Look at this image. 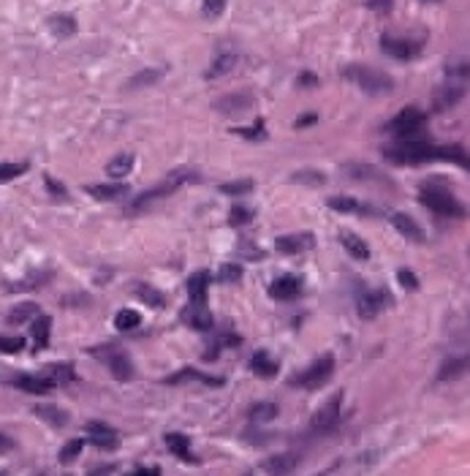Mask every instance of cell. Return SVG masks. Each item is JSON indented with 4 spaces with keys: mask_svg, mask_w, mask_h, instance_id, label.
<instances>
[{
    "mask_svg": "<svg viewBox=\"0 0 470 476\" xmlns=\"http://www.w3.org/2000/svg\"><path fill=\"white\" fill-rule=\"evenodd\" d=\"M386 161L392 164H429V161H452V164H462L465 150L462 147H435L429 142H419V139H400L397 144L383 150Z\"/></svg>",
    "mask_w": 470,
    "mask_h": 476,
    "instance_id": "cell-1",
    "label": "cell"
},
{
    "mask_svg": "<svg viewBox=\"0 0 470 476\" xmlns=\"http://www.w3.org/2000/svg\"><path fill=\"white\" fill-rule=\"evenodd\" d=\"M470 90V52H456L443 65V85L432 95V107L443 109L454 107L462 95Z\"/></svg>",
    "mask_w": 470,
    "mask_h": 476,
    "instance_id": "cell-2",
    "label": "cell"
},
{
    "mask_svg": "<svg viewBox=\"0 0 470 476\" xmlns=\"http://www.w3.org/2000/svg\"><path fill=\"white\" fill-rule=\"evenodd\" d=\"M343 77L370 95H386V92L395 90V79L378 68H370V65H346Z\"/></svg>",
    "mask_w": 470,
    "mask_h": 476,
    "instance_id": "cell-3",
    "label": "cell"
},
{
    "mask_svg": "<svg viewBox=\"0 0 470 476\" xmlns=\"http://www.w3.org/2000/svg\"><path fill=\"white\" fill-rule=\"evenodd\" d=\"M198 180V174L193 169H174V171H169L166 177L161 180V183L155 185V188H150V191H144L139 199H134L131 204H128V213H137V210H144L150 201L155 199H164V196H169V194H174L180 185L185 183H196Z\"/></svg>",
    "mask_w": 470,
    "mask_h": 476,
    "instance_id": "cell-4",
    "label": "cell"
},
{
    "mask_svg": "<svg viewBox=\"0 0 470 476\" xmlns=\"http://www.w3.org/2000/svg\"><path fill=\"white\" fill-rule=\"evenodd\" d=\"M419 201L424 204L427 210H432L435 216L443 218H459L465 216V207L456 201V196H452L446 188L440 185H424L422 194H419Z\"/></svg>",
    "mask_w": 470,
    "mask_h": 476,
    "instance_id": "cell-5",
    "label": "cell"
},
{
    "mask_svg": "<svg viewBox=\"0 0 470 476\" xmlns=\"http://www.w3.org/2000/svg\"><path fill=\"white\" fill-rule=\"evenodd\" d=\"M92 356H98L101 362H107V368L112 370V376L117 379V381H131L137 373H134V362H131V356L117 349V346H95L90 349Z\"/></svg>",
    "mask_w": 470,
    "mask_h": 476,
    "instance_id": "cell-6",
    "label": "cell"
},
{
    "mask_svg": "<svg viewBox=\"0 0 470 476\" xmlns=\"http://www.w3.org/2000/svg\"><path fill=\"white\" fill-rule=\"evenodd\" d=\"M332 373H334V356L326 354V356L316 359L313 365H307L297 379H291L289 384L299 386V389H321V386L332 379Z\"/></svg>",
    "mask_w": 470,
    "mask_h": 476,
    "instance_id": "cell-7",
    "label": "cell"
},
{
    "mask_svg": "<svg viewBox=\"0 0 470 476\" xmlns=\"http://www.w3.org/2000/svg\"><path fill=\"white\" fill-rule=\"evenodd\" d=\"M427 123V115L422 112L419 107H408L402 109L400 115H395L389 123H386V131L389 134H395L400 139H413Z\"/></svg>",
    "mask_w": 470,
    "mask_h": 476,
    "instance_id": "cell-8",
    "label": "cell"
},
{
    "mask_svg": "<svg viewBox=\"0 0 470 476\" xmlns=\"http://www.w3.org/2000/svg\"><path fill=\"white\" fill-rule=\"evenodd\" d=\"M380 49L395 58V60H413L422 49H424V41L422 38H402V36H392V33H383L380 36Z\"/></svg>",
    "mask_w": 470,
    "mask_h": 476,
    "instance_id": "cell-9",
    "label": "cell"
},
{
    "mask_svg": "<svg viewBox=\"0 0 470 476\" xmlns=\"http://www.w3.org/2000/svg\"><path fill=\"white\" fill-rule=\"evenodd\" d=\"M389 302H392V297L383 289H359V294H356V313L362 319H375Z\"/></svg>",
    "mask_w": 470,
    "mask_h": 476,
    "instance_id": "cell-10",
    "label": "cell"
},
{
    "mask_svg": "<svg viewBox=\"0 0 470 476\" xmlns=\"http://www.w3.org/2000/svg\"><path fill=\"white\" fill-rule=\"evenodd\" d=\"M85 433H87V441L92 446H98V449H104V452H114L120 446V433L104 425V422H87Z\"/></svg>",
    "mask_w": 470,
    "mask_h": 476,
    "instance_id": "cell-11",
    "label": "cell"
},
{
    "mask_svg": "<svg viewBox=\"0 0 470 476\" xmlns=\"http://www.w3.org/2000/svg\"><path fill=\"white\" fill-rule=\"evenodd\" d=\"M340 406H343V392L332 395V398L321 406L319 411H316V416H313V422H310V428L316 433L332 430L334 425H337V416H340Z\"/></svg>",
    "mask_w": 470,
    "mask_h": 476,
    "instance_id": "cell-12",
    "label": "cell"
},
{
    "mask_svg": "<svg viewBox=\"0 0 470 476\" xmlns=\"http://www.w3.org/2000/svg\"><path fill=\"white\" fill-rule=\"evenodd\" d=\"M316 245V237L310 231H299V234H280L274 240V250L283 253V256H297V253H304Z\"/></svg>",
    "mask_w": 470,
    "mask_h": 476,
    "instance_id": "cell-13",
    "label": "cell"
},
{
    "mask_svg": "<svg viewBox=\"0 0 470 476\" xmlns=\"http://www.w3.org/2000/svg\"><path fill=\"white\" fill-rule=\"evenodd\" d=\"M250 107H253V95H247V92H228V95H220L213 101V109L220 115H242Z\"/></svg>",
    "mask_w": 470,
    "mask_h": 476,
    "instance_id": "cell-14",
    "label": "cell"
},
{
    "mask_svg": "<svg viewBox=\"0 0 470 476\" xmlns=\"http://www.w3.org/2000/svg\"><path fill=\"white\" fill-rule=\"evenodd\" d=\"M9 384L22 389V392H28V395H46V392H52V389L58 386L46 373H41V376H25V373H19Z\"/></svg>",
    "mask_w": 470,
    "mask_h": 476,
    "instance_id": "cell-15",
    "label": "cell"
},
{
    "mask_svg": "<svg viewBox=\"0 0 470 476\" xmlns=\"http://www.w3.org/2000/svg\"><path fill=\"white\" fill-rule=\"evenodd\" d=\"M180 319L188 324V327L198 329V332H210V329H213V313L207 310V305H196V302H191V305L182 310Z\"/></svg>",
    "mask_w": 470,
    "mask_h": 476,
    "instance_id": "cell-16",
    "label": "cell"
},
{
    "mask_svg": "<svg viewBox=\"0 0 470 476\" xmlns=\"http://www.w3.org/2000/svg\"><path fill=\"white\" fill-rule=\"evenodd\" d=\"M188 381H201V384H210V386L223 384V379H218V376H207V373H201V370H196V368H182V370H177L174 376L164 379V384H169V386L188 384Z\"/></svg>",
    "mask_w": 470,
    "mask_h": 476,
    "instance_id": "cell-17",
    "label": "cell"
},
{
    "mask_svg": "<svg viewBox=\"0 0 470 476\" xmlns=\"http://www.w3.org/2000/svg\"><path fill=\"white\" fill-rule=\"evenodd\" d=\"M392 226H395L405 240H410V243H424V229H422L419 221L410 218L408 213H395V216H392Z\"/></svg>",
    "mask_w": 470,
    "mask_h": 476,
    "instance_id": "cell-18",
    "label": "cell"
},
{
    "mask_svg": "<svg viewBox=\"0 0 470 476\" xmlns=\"http://www.w3.org/2000/svg\"><path fill=\"white\" fill-rule=\"evenodd\" d=\"M269 294H272L274 300H294V297H299L302 294V277L299 275H283L277 277L272 286H269Z\"/></svg>",
    "mask_w": 470,
    "mask_h": 476,
    "instance_id": "cell-19",
    "label": "cell"
},
{
    "mask_svg": "<svg viewBox=\"0 0 470 476\" xmlns=\"http://www.w3.org/2000/svg\"><path fill=\"white\" fill-rule=\"evenodd\" d=\"M470 373V354H462V356H449L438 370V381H454L459 376Z\"/></svg>",
    "mask_w": 470,
    "mask_h": 476,
    "instance_id": "cell-20",
    "label": "cell"
},
{
    "mask_svg": "<svg viewBox=\"0 0 470 476\" xmlns=\"http://www.w3.org/2000/svg\"><path fill=\"white\" fill-rule=\"evenodd\" d=\"M207 286H210V273H207V270H198V273H193V275L188 277L185 289H188L191 302H196V305H207Z\"/></svg>",
    "mask_w": 470,
    "mask_h": 476,
    "instance_id": "cell-21",
    "label": "cell"
},
{
    "mask_svg": "<svg viewBox=\"0 0 470 476\" xmlns=\"http://www.w3.org/2000/svg\"><path fill=\"white\" fill-rule=\"evenodd\" d=\"M164 441H166L169 452L177 458V460H185V462H198V458L191 452V441L182 435V433H166L164 435Z\"/></svg>",
    "mask_w": 470,
    "mask_h": 476,
    "instance_id": "cell-22",
    "label": "cell"
},
{
    "mask_svg": "<svg viewBox=\"0 0 470 476\" xmlns=\"http://www.w3.org/2000/svg\"><path fill=\"white\" fill-rule=\"evenodd\" d=\"M85 191L90 194L92 199L112 201V199H120V196H125V194H128V185L125 183H98V185H87Z\"/></svg>",
    "mask_w": 470,
    "mask_h": 476,
    "instance_id": "cell-23",
    "label": "cell"
},
{
    "mask_svg": "<svg viewBox=\"0 0 470 476\" xmlns=\"http://www.w3.org/2000/svg\"><path fill=\"white\" fill-rule=\"evenodd\" d=\"M277 362H274L272 356H269V351H264V349H258L253 356H250V370L256 373L258 379H274L277 376Z\"/></svg>",
    "mask_w": 470,
    "mask_h": 476,
    "instance_id": "cell-24",
    "label": "cell"
},
{
    "mask_svg": "<svg viewBox=\"0 0 470 476\" xmlns=\"http://www.w3.org/2000/svg\"><path fill=\"white\" fill-rule=\"evenodd\" d=\"M297 465H299V458L294 452H283V455L269 458V460L261 465V471H267V474H291Z\"/></svg>",
    "mask_w": 470,
    "mask_h": 476,
    "instance_id": "cell-25",
    "label": "cell"
},
{
    "mask_svg": "<svg viewBox=\"0 0 470 476\" xmlns=\"http://www.w3.org/2000/svg\"><path fill=\"white\" fill-rule=\"evenodd\" d=\"M46 28L55 38H71L76 33V19L71 14H52L46 19Z\"/></svg>",
    "mask_w": 470,
    "mask_h": 476,
    "instance_id": "cell-26",
    "label": "cell"
},
{
    "mask_svg": "<svg viewBox=\"0 0 470 476\" xmlns=\"http://www.w3.org/2000/svg\"><path fill=\"white\" fill-rule=\"evenodd\" d=\"M49 329H52V319L49 316H36L31 322V338L36 351H44L49 346Z\"/></svg>",
    "mask_w": 470,
    "mask_h": 476,
    "instance_id": "cell-27",
    "label": "cell"
},
{
    "mask_svg": "<svg viewBox=\"0 0 470 476\" xmlns=\"http://www.w3.org/2000/svg\"><path fill=\"white\" fill-rule=\"evenodd\" d=\"M134 294H137L144 305L166 307V294L158 292V289H155V286H150V283H137V286H134Z\"/></svg>",
    "mask_w": 470,
    "mask_h": 476,
    "instance_id": "cell-28",
    "label": "cell"
},
{
    "mask_svg": "<svg viewBox=\"0 0 470 476\" xmlns=\"http://www.w3.org/2000/svg\"><path fill=\"white\" fill-rule=\"evenodd\" d=\"M340 243H343V248L348 250L353 259H359V261H367V259H370V248H367V243H364V240H359L356 234H351V231H343V234H340Z\"/></svg>",
    "mask_w": 470,
    "mask_h": 476,
    "instance_id": "cell-29",
    "label": "cell"
},
{
    "mask_svg": "<svg viewBox=\"0 0 470 476\" xmlns=\"http://www.w3.org/2000/svg\"><path fill=\"white\" fill-rule=\"evenodd\" d=\"M46 280H49V273H36V275H31V277H22V280H16V283H6L3 286V292L9 294H16V292H31V289H38V286H44Z\"/></svg>",
    "mask_w": 470,
    "mask_h": 476,
    "instance_id": "cell-30",
    "label": "cell"
},
{
    "mask_svg": "<svg viewBox=\"0 0 470 476\" xmlns=\"http://www.w3.org/2000/svg\"><path fill=\"white\" fill-rule=\"evenodd\" d=\"M33 414H38V419H44L46 425H52V428H65L68 425V414L63 408H58V406H36Z\"/></svg>",
    "mask_w": 470,
    "mask_h": 476,
    "instance_id": "cell-31",
    "label": "cell"
},
{
    "mask_svg": "<svg viewBox=\"0 0 470 476\" xmlns=\"http://www.w3.org/2000/svg\"><path fill=\"white\" fill-rule=\"evenodd\" d=\"M134 169V153H120L117 158H112L107 164V174L109 177H114V180H120L125 174H131Z\"/></svg>",
    "mask_w": 470,
    "mask_h": 476,
    "instance_id": "cell-32",
    "label": "cell"
},
{
    "mask_svg": "<svg viewBox=\"0 0 470 476\" xmlns=\"http://www.w3.org/2000/svg\"><path fill=\"white\" fill-rule=\"evenodd\" d=\"M346 171H348V177L353 180H373V183H389L378 169H373V166H367V164H346Z\"/></svg>",
    "mask_w": 470,
    "mask_h": 476,
    "instance_id": "cell-33",
    "label": "cell"
},
{
    "mask_svg": "<svg viewBox=\"0 0 470 476\" xmlns=\"http://www.w3.org/2000/svg\"><path fill=\"white\" fill-rule=\"evenodd\" d=\"M234 63H237V55H234V52H223V55H218V58H215L213 65L207 68V74H204V77L207 79L223 77V74H228V71L234 68Z\"/></svg>",
    "mask_w": 470,
    "mask_h": 476,
    "instance_id": "cell-34",
    "label": "cell"
},
{
    "mask_svg": "<svg viewBox=\"0 0 470 476\" xmlns=\"http://www.w3.org/2000/svg\"><path fill=\"white\" fill-rule=\"evenodd\" d=\"M329 210H337V213H373L370 207H364L362 201L351 199V196H334V199L326 201Z\"/></svg>",
    "mask_w": 470,
    "mask_h": 476,
    "instance_id": "cell-35",
    "label": "cell"
},
{
    "mask_svg": "<svg viewBox=\"0 0 470 476\" xmlns=\"http://www.w3.org/2000/svg\"><path fill=\"white\" fill-rule=\"evenodd\" d=\"M161 77H164V68H141L139 74H134V77L128 79V88H131V90H137V88H150V85H155Z\"/></svg>",
    "mask_w": 470,
    "mask_h": 476,
    "instance_id": "cell-36",
    "label": "cell"
},
{
    "mask_svg": "<svg viewBox=\"0 0 470 476\" xmlns=\"http://www.w3.org/2000/svg\"><path fill=\"white\" fill-rule=\"evenodd\" d=\"M36 316H41V313H38V305L22 302V305H16L14 310L6 316V324H25V322H33Z\"/></svg>",
    "mask_w": 470,
    "mask_h": 476,
    "instance_id": "cell-37",
    "label": "cell"
},
{
    "mask_svg": "<svg viewBox=\"0 0 470 476\" xmlns=\"http://www.w3.org/2000/svg\"><path fill=\"white\" fill-rule=\"evenodd\" d=\"M44 373L55 381V384H71L74 381V368L68 362H55V365H46Z\"/></svg>",
    "mask_w": 470,
    "mask_h": 476,
    "instance_id": "cell-38",
    "label": "cell"
},
{
    "mask_svg": "<svg viewBox=\"0 0 470 476\" xmlns=\"http://www.w3.org/2000/svg\"><path fill=\"white\" fill-rule=\"evenodd\" d=\"M250 422H272L274 416H277V406L274 403H256V406H250Z\"/></svg>",
    "mask_w": 470,
    "mask_h": 476,
    "instance_id": "cell-39",
    "label": "cell"
},
{
    "mask_svg": "<svg viewBox=\"0 0 470 476\" xmlns=\"http://www.w3.org/2000/svg\"><path fill=\"white\" fill-rule=\"evenodd\" d=\"M139 324H141V316H139L137 310H131V307H125L120 310L117 316H114V327L122 329V332H131V329H137Z\"/></svg>",
    "mask_w": 470,
    "mask_h": 476,
    "instance_id": "cell-40",
    "label": "cell"
},
{
    "mask_svg": "<svg viewBox=\"0 0 470 476\" xmlns=\"http://www.w3.org/2000/svg\"><path fill=\"white\" fill-rule=\"evenodd\" d=\"M253 188H256L253 180H234V183L218 185V191H220V194H228V196H245V194H250Z\"/></svg>",
    "mask_w": 470,
    "mask_h": 476,
    "instance_id": "cell-41",
    "label": "cell"
},
{
    "mask_svg": "<svg viewBox=\"0 0 470 476\" xmlns=\"http://www.w3.org/2000/svg\"><path fill=\"white\" fill-rule=\"evenodd\" d=\"M291 183H302V185H324V183H326V177H324V171H316V169H302V171H294V174H291Z\"/></svg>",
    "mask_w": 470,
    "mask_h": 476,
    "instance_id": "cell-42",
    "label": "cell"
},
{
    "mask_svg": "<svg viewBox=\"0 0 470 476\" xmlns=\"http://www.w3.org/2000/svg\"><path fill=\"white\" fill-rule=\"evenodd\" d=\"M218 280H220V283H240V280H242V267L234 264V261H228V264H223V267L218 270Z\"/></svg>",
    "mask_w": 470,
    "mask_h": 476,
    "instance_id": "cell-43",
    "label": "cell"
},
{
    "mask_svg": "<svg viewBox=\"0 0 470 476\" xmlns=\"http://www.w3.org/2000/svg\"><path fill=\"white\" fill-rule=\"evenodd\" d=\"M240 343H242V338H240V335H228V332H226V335H220V338H218L213 346H210V351H204V359H215L220 349H226V346H240Z\"/></svg>",
    "mask_w": 470,
    "mask_h": 476,
    "instance_id": "cell-44",
    "label": "cell"
},
{
    "mask_svg": "<svg viewBox=\"0 0 470 476\" xmlns=\"http://www.w3.org/2000/svg\"><path fill=\"white\" fill-rule=\"evenodd\" d=\"M250 221H253V210H247L242 204H237V207L228 210V226H245Z\"/></svg>",
    "mask_w": 470,
    "mask_h": 476,
    "instance_id": "cell-45",
    "label": "cell"
},
{
    "mask_svg": "<svg viewBox=\"0 0 470 476\" xmlns=\"http://www.w3.org/2000/svg\"><path fill=\"white\" fill-rule=\"evenodd\" d=\"M82 446H85V438H71L68 444L60 449V462L63 465H68V462L76 460V455L82 452Z\"/></svg>",
    "mask_w": 470,
    "mask_h": 476,
    "instance_id": "cell-46",
    "label": "cell"
},
{
    "mask_svg": "<svg viewBox=\"0 0 470 476\" xmlns=\"http://www.w3.org/2000/svg\"><path fill=\"white\" fill-rule=\"evenodd\" d=\"M44 185H46V191L52 194V199H58V201H68V191L63 188L60 180H55L52 174H44Z\"/></svg>",
    "mask_w": 470,
    "mask_h": 476,
    "instance_id": "cell-47",
    "label": "cell"
},
{
    "mask_svg": "<svg viewBox=\"0 0 470 476\" xmlns=\"http://www.w3.org/2000/svg\"><path fill=\"white\" fill-rule=\"evenodd\" d=\"M228 0H201V11L207 19H218V16L223 14V9H226Z\"/></svg>",
    "mask_w": 470,
    "mask_h": 476,
    "instance_id": "cell-48",
    "label": "cell"
},
{
    "mask_svg": "<svg viewBox=\"0 0 470 476\" xmlns=\"http://www.w3.org/2000/svg\"><path fill=\"white\" fill-rule=\"evenodd\" d=\"M22 171H28V164H3V166H0V180L9 183V180L19 177Z\"/></svg>",
    "mask_w": 470,
    "mask_h": 476,
    "instance_id": "cell-49",
    "label": "cell"
},
{
    "mask_svg": "<svg viewBox=\"0 0 470 476\" xmlns=\"http://www.w3.org/2000/svg\"><path fill=\"white\" fill-rule=\"evenodd\" d=\"M234 134H240V137H245V139H264L267 137V131H264V120H261V117L256 120L253 128H234Z\"/></svg>",
    "mask_w": 470,
    "mask_h": 476,
    "instance_id": "cell-50",
    "label": "cell"
},
{
    "mask_svg": "<svg viewBox=\"0 0 470 476\" xmlns=\"http://www.w3.org/2000/svg\"><path fill=\"white\" fill-rule=\"evenodd\" d=\"M364 6L370 9V11H375V14H392V9H395V0H364Z\"/></svg>",
    "mask_w": 470,
    "mask_h": 476,
    "instance_id": "cell-51",
    "label": "cell"
},
{
    "mask_svg": "<svg viewBox=\"0 0 470 476\" xmlns=\"http://www.w3.org/2000/svg\"><path fill=\"white\" fill-rule=\"evenodd\" d=\"M25 349V338H3L0 340V351L3 354H16Z\"/></svg>",
    "mask_w": 470,
    "mask_h": 476,
    "instance_id": "cell-52",
    "label": "cell"
},
{
    "mask_svg": "<svg viewBox=\"0 0 470 476\" xmlns=\"http://www.w3.org/2000/svg\"><path fill=\"white\" fill-rule=\"evenodd\" d=\"M237 253H240V256H250V259H256V261L264 259V250H261L258 245H253V243H247V240H242V243H240Z\"/></svg>",
    "mask_w": 470,
    "mask_h": 476,
    "instance_id": "cell-53",
    "label": "cell"
},
{
    "mask_svg": "<svg viewBox=\"0 0 470 476\" xmlns=\"http://www.w3.org/2000/svg\"><path fill=\"white\" fill-rule=\"evenodd\" d=\"M397 280H400L408 292H416V289H419V277L413 275L410 270H400V273H397Z\"/></svg>",
    "mask_w": 470,
    "mask_h": 476,
    "instance_id": "cell-54",
    "label": "cell"
},
{
    "mask_svg": "<svg viewBox=\"0 0 470 476\" xmlns=\"http://www.w3.org/2000/svg\"><path fill=\"white\" fill-rule=\"evenodd\" d=\"M120 468L114 465V462H107V465H95V468H90L92 476H104V474H117Z\"/></svg>",
    "mask_w": 470,
    "mask_h": 476,
    "instance_id": "cell-55",
    "label": "cell"
},
{
    "mask_svg": "<svg viewBox=\"0 0 470 476\" xmlns=\"http://www.w3.org/2000/svg\"><path fill=\"white\" fill-rule=\"evenodd\" d=\"M134 474L137 476H161V468H158V465H137Z\"/></svg>",
    "mask_w": 470,
    "mask_h": 476,
    "instance_id": "cell-56",
    "label": "cell"
},
{
    "mask_svg": "<svg viewBox=\"0 0 470 476\" xmlns=\"http://www.w3.org/2000/svg\"><path fill=\"white\" fill-rule=\"evenodd\" d=\"M319 77L316 74H299V88H316Z\"/></svg>",
    "mask_w": 470,
    "mask_h": 476,
    "instance_id": "cell-57",
    "label": "cell"
},
{
    "mask_svg": "<svg viewBox=\"0 0 470 476\" xmlns=\"http://www.w3.org/2000/svg\"><path fill=\"white\" fill-rule=\"evenodd\" d=\"M316 123V115H302L299 120H297V128H304V125Z\"/></svg>",
    "mask_w": 470,
    "mask_h": 476,
    "instance_id": "cell-58",
    "label": "cell"
},
{
    "mask_svg": "<svg viewBox=\"0 0 470 476\" xmlns=\"http://www.w3.org/2000/svg\"><path fill=\"white\" fill-rule=\"evenodd\" d=\"M459 166H465V169L470 171V155H465V158H462V164H459Z\"/></svg>",
    "mask_w": 470,
    "mask_h": 476,
    "instance_id": "cell-59",
    "label": "cell"
}]
</instances>
